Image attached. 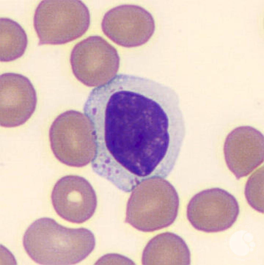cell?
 Returning a JSON list of instances; mask_svg holds the SVG:
<instances>
[{"label":"cell","mask_w":264,"mask_h":265,"mask_svg":"<svg viewBox=\"0 0 264 265\" xmlns=\"http://www.w3.org/2000/svg\"><path fill=\"white\" fill-rule=\"evenodd\" d=\"M95 112L103 116L104 142L118 166L143 178L174 162L182 141L178 111L164 92L147 82L132 81L103 93Z\"/></svg>","instance_id":"obj_1"},{"label":"cell","mask_w":264,"mask_h":265,"mask_svg":"<svg viewBox=\"0 0 264 265\" xmlns=\"http://www.w3.org/2000/svg\"><path fill=\"white\" fill-rule=\"evenodd\" d=\"M126 206L125 222L142 232L167 227L175 220L179 200L173 185L163 178L152 177L132 191Z\"/></svg>","instance_id":"obj_2"},{"label":"cell","mask_w":264,"mask_h":265,"mask_svg":"<svg viewBox=\"0 0 264 265\" xmlns=\"http://www.w3.org/2000/svg\"><path fill=\"white\" fill-rule=\"evenodd\" d=\"M49 136L53 154L63 164L79 168L94 160L97 151L95 129L85 114L70 110L59 114L52 123Z\"/></svg>","instance_id":"obj_3"},{"label":"cell","mask_w":264,"mask_h":265,"mask_svg":"<svg viewBox=\"0 0 264 265\" xmlns=\"http://www.w3.org/2000/svg\"><path fill=\"white\" fill-rule=\"evenodd\" d=\"M89 10L78 0H43L36 7L34 26L38 45H60L82 36L90 24Z\"/></svg>","instance_id":"obj_4"},{"label":"cell","mask_w":264,"mask_h":265,"mask_svg":"<svg viewBox=\"0 0 264 265\" xmlns=\"http://www.w3.org/2000/svg\"><path fill=\"white\" fill-rule=\"evenodd\" d=\"M70 61L78 80L87 86L94 87L106 84L116 76L120 58L114 46L101 36L93 35L74 46Z\"/></svg>","instance_id":"obj_5"},{"label":"cell","mask_w":264,"mask_h":265,"mask_svg":"<svg viewBox=\"0 0 264 265\" xmlns=\"http://www.w3.org/2000/svg\"><path fill=\"white\" fill-rule=\"evenodd\" d=\"M239 212V205L234 196L224 189L214 188L195 195L188 204L186 214L195 229L212 233L230 227Z\"/></svg>","instance_id":"obj_6"},{"label":"cell","mask_w":264,"mask_h":265,"mask_svg":"<svg viewBox=\"0 0 264 265\" xmlns=\"http://www.w3.org/2000/svg\"><path fill=\"white\" fill-rule=\"evenodd\" d=\"M101 27L104 34L115 43L132 48L149 40L154 32L155 24L152 14L145 8L125 4L107 11L103 17Z\"/></svg>","instance_id":"obj_7"},{"label":"cell","mask_w":264,"mask_h":265,"mask_svg":"<svg viewBox=\"0 0 264 265\" xmlns=\"http://www.w3.org/2000/svg\"><path fill=\"white\" fill-rule=\"evenodd\" d=\"M51 198L57 214L74 224H82L89 220L97 205L96 194L91 185L84 178L77 175H66L58 180Z\"/></svg>","instance_id":"obj_8"},{"label":"cell","mask_w":264,"mask_h":265,"mask_svg":"<svg viewBox=\"0 0 264 265\" xmlns=\"http://www.w3.org/2000/svg\"><path fill=\"white\" fill-rule=\"evenodd\" d=\"M37 99L35 88L26 77L13 73L0 76V124L7 128L25 124L34 112Z\"/></svg>","instance_id":"obj_9"},{"label":"cell","mask_w":264,"mask_h":265,"mask_svg":"<svg viewBox=\"0 0 264 265\" xmlns=\"http://www.w3.org/2000/svg\"><path fill=\"white\" fill-rule=\"evenodd\" d=\"M264 136L252 127L242 126L232 130L223 146L227 167L236 179L247 176L264 161Z\"/></svg>","instance_id":"obj_10"},{"label":"cell","mask_w":264,"mask_h":265,"mask_svg":"<svg viewBox=\"0 0 264 265\" xmlns=\"http://www.w3.org/2000/svg\"><path fill=\"white\" fill-rule=\"evenodd\" d=\"M191 254L185 241L174 233L158 234L148 243L143 252L142 262L144 265H188Z\"/></svg>","instance_id":"obj_11"},{"label":"cell","mask_w":264,"mask_h":265,"mask_svg":"<svg viewBox=\"0 0 264 265\" xmlns=\"http://www.w3.org/2000/svg\"><path fill=\"white\" fill-rule=\"evenodd\" d=\"M27 35L16 21L8 18L0 19V59L9 62L24 54L27 46Z\"/></svg>","instance_id":"obj_12"},{"label":"cell","mask_w":264,"mask_h":265,"mask_svg":"<svg viewBox=\"0 0 264 265\" xmlns=\"http://www.w3.org/2000/svg\"><path fill=\"white\" fill-rule=\"evenodd\" d=\"M244 194L248 204L253 209L264 213V166L256 170L249 178Z\"/></svg>","instance_id":"obj_13"},{"label":"cell","mask_w":264,"mask_h":265,"mask_svg":"<svg viewBox=\"0 0 264 265\" xmlns=\"http://www.w3.org/2000/svg\"><path fill=\"white\" fill-rule=\"evenodd\" d=\"M103 263L110 264L134 265L131 259L120 254L111 253L107 254L101 258Z\"/></svg>","instance_id":"obj_14"}]
</instances>
